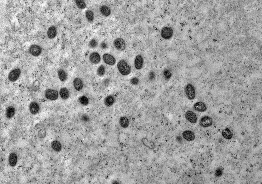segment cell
Masks as SVG:
<instances>
[{"mask_svg":"<svg viewBox=\"0 0 262 184\" xmlns=\"http://www.w3.org/2000/svg\"><path fill=\"white\" fill-rule=\"evenodd\" d=\"M117 68L120 73L123 76H127L130 74L131 68L125 60L122 59L118 62Z\"/></svg>","mask_w":262,"mask_h":184,"instance_id":"1","label":"cell"},{"mask_svg":"<svg viewBox=\"0 0 262 184\" xmlns=\"http://www.w3.org/2000/svg\"><path fill=\"white\" fill-rule=\"evenodd\" d=\"M185 93L188 99L190 100H193L195 99L196 96V91L195 87L192 84H187L185 87Z\"/></svg>","mask_w":262,"mask_h":184,"instance_id":"2","label":"cell"},{"mask_svg":"<svg viewBox=\"0 0 262 184\" xmlns=\"http://www.w3.org/2000/svg\"><path fill=\"white\" fill-rule=\"evenodd\" d=\"M113 44L116 49L118 51H124L126 47L125 41L122 38H117L115 39Z\"/></svg>","mask_w":262,"mask_h":184,"instance_id":"3","label":"cell"},{"mask_svg":"<svg viewBox=\"0 0 262 184\" xmlns=\"http://www.w3.org/2000/svg\"><path fill=\"white\" fill-rule=\"evenodd\" d=\"M45 96L47 99L50 100H55L59 97L58 92L55 90L49 89L45 92Z\"/></svg>","mask_w":262,"mask_h":184,"instance_id":"4","label":"cell"},{"mask_svg":"<svg viewBox=\"0 0 262 184\" xmlns=\"http://www.w3.org/2000/svg\"><path fill=\"white\" fill-rule=\"evenodd\" d=\"M161 35L162 38L168 40L170 39L172 37L173 30L171 27H164L162 29L161 31Z\"/></svg>","mask_w":262,"mask_h":184,"instance_id":"5","label":"cell"},{"mask_svg":"<svg viewBox=\"0 0 262 184\" xmlns=\"http://www.w3.org/2000/svg\"><path fill=\"white\" fill-rule=\"evenodd\" d=\"M21 74V71L19 68L12 70L8 75V80L11 82H14L18 80Z\"/></svg>","mask_w":262,"mask_h":184,"instance_id":"6","label":"cell"},{"mask_svg":"<svg viewBox=\"0 0 262 184\" xmlns=\"http://www.w3.org/2000/svg\"><path fill=\"white\" fill-rule=\"evenodd\" d=\"M213 122V119L211 117L205 116L200 119L199 125L203 127H208L212 125Z\"/></svg>","mask_w":262,"mask_h":184,"instance_id":"7","label":"cell"},{"mask_svg":"<svg viewBox=\"0 0 262 184\" xmlns=\"http://www.w3.org/2000/svg\"><path fill=\"white\" fill-rule=\"evenodd\" d=\"M103 59L104 61L108 65H114L116 64V59L111 54L109 53L104 54L103 56Z\"/></svg>","mask_w":262,"mask_h":184,"instance_id":"8","label":"cell"},{"mask_svg":"<svg viewBox=\"0 0 262 184\" xmlns=\"http://www.w3.org/2000/svg\"><path fill=\"white\" fill-rule=\"evenodd\" d=\"M42 51V49L40 46L36 44L31 45L29 49V52L32 55L34 56H38L40 55Z\"/></svg>","mask_w":262,"mask_h":184,"instance_id":"9","label":"cell"},{"mask_svg":"<svg viewBox=\"0 0 262 184\" xmlns=\"http://www.w3.org/2000/svg\"><path fill=\"white\" fill-rule=\"evenodd\" d=\"M89 59L90 62L92 64H98L101 61V57L100 54L97 52H93L89 55Z\"/></svg>","mask_w":262,"mask_h":184,"instance_id":"10","label":"cell"},{"mask_svg":"<svg viewBox=\"0 0 262 184\" xmlns=\"http://www.w3.org/2000/svg\"><path fill=\"white\" fill-rule=\"evenodd\" d=\"M186 118L189 122L192 123H196L197 121V117L193 111H188L186 113Z\"/></svg>","mask_w":262,"mask_h":184,"instance_id":"11","label":"cell"},{"mask_svg":"<svg viewBox=\"0 0 262 184\" xmlns=\"http://www.w3.org/2000/svg\"><path fill=\"white\" fill-rule=\"evenodd\" d=\"M144 65V59L141 55L136 56L134 59L135 67L137 70H141Z\"/></svg>","mask_w":262,"mask_h":184,"instance_id":"12","label":"cell"},{"mask_svg":"<svg viewBox=\"0 0 262 184\" xmlns=\"http://www.w3.org/2000/svg\"><path fill=\"white\" fill-rule=\"evenodd\" d=\"M18 162V156L14 152H12L10 154L8 157V163L10 166L11 167L15 166Z\"/></svg>","mask_w":262,"mask_h":184,"instance_id":"13","label":"cell"},{"mask_svg":"<svg viewBox=\"0 0 262 184\" xmlns=\"http://www.w3.org/2000/svg\"><path fill=\"white\" fill-rule=\"evenodd\" d=\"M29 109L31 113L33 115H36L39 111L40 106L37 102L33 101L30 104Z\"/></svg>","mask_w":262,"mask_h":184,"instance_id":"14","label":"cell"},{"mask_svg":"<svg viewBox=\"0 0 262 184\" xmlns=\"http://www.w3.org/2000/svg\"><path fill=\"white\" fill-rule=\"evenodd\" d=\"M182 135H183V138L188 141H194L195 139V134L192 131H190V130H186V131H184Z\"/></svg>","mask_w":262,"mask_h":184,"instance_id":"15","label":"cell"},{"mask_svg":"<svg viewBox=\"0 0 262 184\" xmlns=\"http://www.w3.org/2000/svg\"><path fill=\"white\" fill-rule=\"evenodd\" d=\"M194 108L196 111L199 112H204L207 109L205 104L202 102H198L195 103Z\"/></svg>","mask_w":262,"mask_h":184,"instance_id":"16","label":"cell"},{"mask_svg":"<svg viewBox=\"0 0 262 184\" xmlns=\"http://www.w3.org/2000/svg\"><path fill=\"white\" fill-rule=\"evenodd\" d=\"M73 85L75 89L78 91H80V90H82L84 86L82 81L80 78H78V77L74 78V80Z\"/></svg>","mask_w":262,"mask_h":184,"instance_id":"17","label":"cell"},{"mask_svg":"<svg viewBox=\"0 0 262 184\" xmlns=\"http://www.w3.org/2000/svg\"><path fill=\"white\" fill-rule=\"evenodd\" d=\"M116 99L113 95H109L107 96L104 100V103L106 106L107 107H110L113 105L115 103Z\"/></svg>","mask_w":262,"mask_h":184,"instance_id":"18","label":"cell"},{"mask_svg":"<svg viewBox=\"0 0 262 184\" xmlns=\"http://www.w3.org/2000/svg\"><path fill=\"white\" fill-rule=\"evenodd\" d=\"M130 122L128 118L125 116L120 117L119 119V124L123 129H126L129 125Z\"/></svg>","mask_w":262,"mask_h":184,"instance_id":"19","label":"cell"},{"mask_svg":"<svg viewBox=\"0 0 262 184\" xmlns=\"http://www.w3.org/2000/svg\"><path fill=\"white\" fill-rule=\"evenodd\" d=\"M47 36L50 39H53L57 35V29L55 26H52L49 28L47 31Z\"/></svg>","mask_w":262,"mask_h":184,"instance_id":"20","label":"cell"},{"mask_svg":"<svg viewBox=\"0 0 262 184\" xmlns=\"http://www.w3.org/2000/svg\"><path fill=\"white\" fill-rule=\"evenodd\" d=\"M59 95L62 99L66 100L70 97V92L66 87H62L59 91Z\"/></svg>","mask_w":262,"mask_h":184,"instance_id":"21","label":"cell"},{"mask_svg":"<svg viewBox=\"0 0 262 184\" xmlns=\"http://www.w3.org/2000/svg\"><path fill=\"white\" fill-rule=\"evenodd\" d=\"M15 109L13 106H8L6 111V117L7 119H11L15 114Z\"/></svg>","mask_w":262,"mask_h":184,"instance_id":"22","label":"cell"},{"mask_svg":"<svg viewBox=\"0 0 262 184\" xmlns=\"http://www.w3.org/2000/svg\"><path fill=\"white\" fill-rule=\"evenodd\" d=\"M58 75L59 80L62 82H65L67 79V73L63 69H60L58 70Z\"/></svg>","mask_w":262,"mask_h":184,"instance_id":"23","label":"cell"},{"mask_svg":"<svg viewBox=\"0 0 262 184\" xmlns=\"http://www.w3.org/2000/svg\"><path fill=\"white\" fill-rule=\"evenodd\" d=\"M99 10L101 14L104 16H109L111 14V10L109 7L106 5L101 6L99 8Z\"/></svg>","mask_w":262,"mask_h":184,"instance_id":"24","label":"cell"},{"mask_svg":"<svg viewBox=\"0 0 262 184\" xmlns=\"http://www.w3.org/2000/svg\"><path fill=\"white\" fill-rule=\"evenodd\" d=\"M51 147L52 149L56 152H59L61 151L62 148V145L59 141H53L51 143Z\"/></svg>","mask_w":262,"mask_h":184,"instance_id":"25","label":"cell"},{"mask_svg":"<svg viewBox=\"0 0 262 184\" xmlns=\"http://www.w3.org/2000/svg\"><path fill=\"white\" fill-rule=\"evenodd\" d=\"M142 142L144 145L150 149H153L155 148V145L153 142L149 140L147 138H143L142 139Z\"/></svg>","mask_w":262,"mask_h":184,"instance_id":"26","label":"cell"},{"mask_svg":"<svg viewBox=\"0 0 262 184\" xmlns=\"http://www.w3.org/2000/svg\"><path fill=\"white\" fill-rule=\"evenodd\" d=\"M233 135L231 131L228 128L224 129L223 131H222V135L223 136V137L226 139H231L232 138Z\"/></svg>","mask_w":262,"mask_h":184,"instance_id":"27","label":"cell"},{"mask_svg":"<svg viewBox=\"0 0 262 184\" xmlns=\"http://www.w3.org/2000/svg\"><path fill=\"white\" fill-rule=\"evenodd\" d=\"M85 15H86V19L89 22H92L93 21L94 18V13L92 11H91L90 10H87L85 12Z\"/></svg>","mask_w":262,"mask_h":184,"instance_id":"28","label":"cell"},{"mask_svg":"<svg viewBox=\"0 0 262 184\" xmlns=\"http://www.w3.org/2000/svg\"><path fill=\"white\" fill-rule=\"evenodd\" d=\"M79 102L82 105L86 106L88 105L89 100L87 97L83 95L79 98Z\"/></svg>","mask_w":262,"mask_h":184,"instance_id":"29","label":"cell"},{"mask_svg":"<svg viewBox=\"0 0 262 184\" xmlns=\"http://www.w3.org/2000/svg\"><path fill=\"white\" fill-rule=\"evenodd\" d=\"M105 68L104 66L103 65H101L100 66H99L97 69V75L99 77H103V76H104V75L105 74Z\"/></svg>","mask_w":262,"mask_h":184,"instance_id":"30","label":"cell"},{"mask_svg":"<svg viewBox=\"0 0 262 184\" xmlns=\"http://www.w3.org/2000/svg\"><path fill=\"white\" fill-rule=\"evenodd\" d=\"M75 3H76V5L78 7V8H79L80 9H84L86 7V3H85V1H84L78 0V1H75Z\"/></svg>","mask_w":262,"mask_h":184,"instance_id":"31","label":"cell"},{"mask_svg":"<svg viewBox=\"0 0 262 184\" xmlns=\"http://www.w3.org/2000/svg\"><path fill=\"white\" fill-rule=\"evenodd\" d=\"M172 75V73L169 70L166 69L163 71V76L166 80H169L171 77Z\"/></svg>","mask_w":262,"mask_h":184,"instance_id":"32","label":"cell"},{"mask_svg":"<svg viewBox=\"0 0 262 184\" xmlns=\"http://www.w3.org/2000/svg\"><path fill=\"white\" fill-rule=\"evenodd\" d=\"M97 46H98V42L95 39H92L89 43V46L92 49H94L95 47H97Z\"/></svg>","mask_w":262,"mask_h":184,"instance_id":"33","label":"cell"},{"mask_svg":"<svg viewBox=\"0 0 262 184\" xmlns=\"http://www.w3.org/2000/svg\"><path fill=\"white\" fill-rule=\"evenodd\" d=\"M131 81V84H132L133 85H137L139 83V79L137 77H133L132 79H131L130 80Z\"/></svg>","mask_w":262,"mask_h":184,"instance_id":"34","label":"cell"},{"mask_svg":"<svg viewBox=\"0 0 262 184\" xmlns=\"http://www.w3.org/2000/svg\"><path fill=\"white\" fill-rule=\"evenodd\" d=\"M222 175H223V170L222 169L220 168H218L215 172V175L217 177H220Z\"/></svg>","mask_w":262,"mask_h":184,"instance_id":"35","label":"cell"},{"mask_svg":"<svg viewBox=\"0 0 262 184\" xmlns=\"http://www.w3.org/2000/svg\"><path fill=\"white\" fill-rule=\"evenodd\" d=\"M82 121L85 122H88L89 121V118L86 115H83L81 117Z\"/></svg>","mask_w":262,"mask_h":184,"instance_id":"36","label":"cell"},{"mask_svg":"<svg viewBox=\"0 0 262 184\" xmlns=\"http://www.w3.org/2000/svg\"><path fill=\"white\" fill-rule=\"evenodd\" d=\"M154 78H155V74L152 71L150 72L149 74V79L151 80H152Z\"/></svg>","mask_w":262,"mask_h":184,"instance_id":"37","label":"cell"},{"mask_svg":"<svg viewBox=\"0 0 262 184\" xmlns=\"http://www.w3.org/2000/svg\"><path fill=\"white\" fill-rule=\"evenodd\" d=\"M101 47L103 49H106L107 47V45L105 43H102L101 44Z\"/></svg>","mask_w":262,"mask_h":184,"instance_id":"38","label":"cell"}]
</instances>
